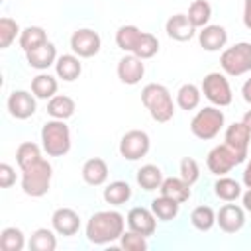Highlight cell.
Here are the masks:
<instances>
[{
  "label": "cell",
  "instance_id": "obj_12",
  "mask_svg": "<svg viewBox=\"0 0 251 251\" xmlns=\"http://www.w3.org/2000/svg\"><path fill=\"white\" fill-rule=\"evenodd\" d=\"M127 226L131 231L135 233H141L145 237L153 235L155 229H157V216L153 214V210H147V208H141V206H135L127 212V218H126Z\"/></svg>",
  "mask_w": 251,
  "mask_h": 251
},
{
  "label": "cell",
  "instance_id": "obj_9",
  "mask_svg": "<svg viewBox=\"0 0 251 251\" xmlns=\"http://www.w3.org/2000/svg\"><path fill=\"white\" fill-rule=\"evenodd\" d=\"M149 147H151V141L143 129H129L120 139V155L127 161H137L145 157Z\"/></svg>",
  "mask_w": 251,
  "mask_h": 251
},
{
  "label": "cell",
  "instance_id": "obj_11",
  "mask_svg": "<svg viewBox=\"0 0 251 251\" xmlns=\"http://www.w3.org/2000/svg\"><path fill=\"white\" fill-rule=\"evenodd\" d=\"M8 112L12 118L16 120H27L35 114V94L33 92H27V90H14L10 96H8Z\"/></svg>",
  "mask_w": 251,
  "mask_h": 251
},
{
  "label": "cell",
  "instance_id": "obj_25",
  "mask_svg": "<svg viewBox=\"0 0 251 251\" xmlns=\"http://www.w3.org/2000/svg\"><path fill=\"white\" fill-rule=\"evenodd\" d=\"M131 198V186L126 180H114L104 188V200L112 206H122Z\"/></svg>",
  "mask_w": 251,
  "mask_h": 251
},
{
  "label": "cell",
  "instance_id": "obj_26",
  "mask_svg": "<svg viewBox=\"0 0 251 251\" xmlns=\"http://www.w3.org/2000/svg\"><path fill=\"white\" fill-rule=\"evenodd\" d=\"M178 208H180V204L176 202V200H173V198H169V196H157L153 202H151V210H153V214L161 220V222H169V220H175L176 216H178Z\"/></svg>",
  "mask_w": 251,
  "mask_h": 251
},
{
  "label": "cell",
  "instance_id": "obj_33",
  "mask_svg": "<svg viewBox=\"0 0 251 251\" xmlns=\"http://www.w3.org/2000/svg\"><path fill=\"white\" fill-rule=\"evenodd\" d=\"M190 224L198 231H210L216 224V212L210 206H196L190 214Z\"/></svg>",
  "mask_w": 251,
  "mask_h": 251
},
{
  "label": "cell",
  "instance_id": "obj_16",
  "mask_svg": "<svg viewBox=\"0 0 251 251\" xmlns=\"http://www.w3.org/2000/svg\"><path fill=\"white\" fill-rule=\"evenodd\" d=\"M51 224H53V229L59 235L69 237V235H75L78 231L80 218L73 208H57L51 216Z\"/></svg>",
  "mask_w": 251,
  "mask_h": 251
},
{
  "label": "cell",
  "instance_id": "obj_3",
  "mask_svg": "<svg viewBox=\"0 0 251 251\" xmlns=\"http://www.w3.org/2000/svg\"><path fill=\"white\" fill-rule=\"evenodd\" d=\"M41 147L49 157H63L71 149V129L65 120H49L41 127Z\"/></svg>",
  "mask_w": 251,
  "mask_h": 251
},
{
  "label": "cell",
  "instance_id": "obj_8",
  "mask_svg": "<svg viewBox=\"0 0 251 251\" xmlns=\"http://www.w3.org/2000/svg\"><path fill=\"white\" fill-rule=\"evenodd\" d=\"M243 161H245V159H243L239 153H235L231 147H227L226 143H222V145H216V147L208 153L206 165H208L210 173H214V175H218V176H224V175L229 173L235 165H239V163H243Z\"/></svg>",
  "mask_w": 251,
  "mask_h": 251
},
{
  "label": "cell",
  "instance_id": "obj_7",
  "mask_svg": "<svg viewBox=\"0 0 251 251\" xmlns=\"http://www.w3.org/2000/svg\"><path fill=\"white\" fill-rule=\"evenodd\" d=\"M202 92L218 108L229 106L233 100L231 86H229L226 75H222V73H208L202 80Z\"/></svg>",
  "mask_w": 251,
  "mask_h": 251
},
{
  "label": "cell",
  "instance_id": "obj_28",
  "mask_svg": "<svg viewBox=\"0 0 251 251\" xmlns=\"http://www.w3.org/2000/svg\"><path fill=\"white\" fill-rule=\"evenodd\" d=\"M39 159H43V157H41V149H39L37 143H33V141H24V143L18 145V149H16V163H18V167H20L22 171L27 169V167H31V165L37 163Z\"/></svg>",
  "mask_w": 251,
  "mask_h": 251
},
{
  "label": "cell",
  "instance_id": "obj_22",
  "mask_svg": "<svg viewBox=\"0 0 251 251\" xmlns=\"http://www.w3.org/2000/svg\"><path fill=\"white\" fill-rule=\"evenodd\" d=\"M159 190H161L163 196H169V198L176 200L178 204H182V202H186L190 198V184L184 182L180 176H169V178H165Z\"/></svg>",
  "mask_w": 251,
  "mask_h": 251
},
{
  "label": "cell",
  "instance_id": "obj_41",
  "mask_svg": "<svg viewBox=\"0 0 251 251\" xmlns=\"http://www.w3.org/2000/svg\"><path fill=\"white\" fill-rule=\"evenodd\" d=\"M14 182H16V171L8 163H2L0 165V186L2 188H10Z\"/></svg>",
  "mask_w": 251,
  "mask_h": 251
},
{
  "label": "cell",
  "instance_id": "obj_20",
  "mask_svg": "<svg viewBox=\"0 0 251 251\" xmlns=\"http://www.w3.org/2000/svg\"><path fill=\"white\" fill-rule=\"evenodd\" d=\"M82 178L90 186H100L108 180V165L100 157H92L82 165Z\"/></svg>",
  "mask_w": 251,
  "mask_h": 251
},
{
  "label": "cell",
  "instance_id": "obj_23",
  "mask_svg": "<svg viewBox=\"0 0 251 251\" xmlns=\"http://www.w3.org/2000/svg\"><path fill=\"white\" fill-rule=\"evenodd\" d=\"M75 110H76L75 100L71 96H65V94H55L47 102V114L55 120H67L75 114Z\"/></svg>",
  "mask_w": 251,
  "mask_h": 251
},
{
  "label": "cell",
  "instance_id": "obj_44",
  "mask_svg": "<svg viewBox=\"0 0 251 251\" xmlns=\"http://www.w3.org/2000/svg\"><path fill=\"white\" fill-rule=\"evenodd\" d=\"M241 200H243V210L251 212V188H247V190L241 194Z\"/></svg>",
  "mask_w": 251,
  "mask_h": 251
},
{
  "label": "cell",
  "instance_id": "obj_32",
  "mask_svg": "<svg viewBox=\"0 0 251 251\" xmlns=\"http://www.w3.org/2000/svg\"><path fill=\"white\" fill-rule=\"evenodd\" d=\"M139 35H141V29L135 27V25H122L118 31H116V45L126 51V53H133L137 41H139Z\"/></svg>",
  "mask_w": 251,
  "mask_h": 251
},
{
  "label": "cell",
  "instance_id": "obj_43",
  "mask_svg": "<svg viewBox=\"0 0 251 251\" xmlns=\"http://www.w3.org/2000/svg\"><path fill=\"white\" fill-rule=\"evenodd\" d=\"M241 96H243V100H245L247 104H251V78H247V80L243 82V86H241Z\"/></svg>",
  "mask_w": 251,
  "mask_h": 251
},
{
  "label": "cell",
  "instance_id": "obj_37",
  "mask_svg": "<svg viewBox=\"0 0 251 251\" xmlns=\"http://www.w3.org/2000/svg\"><path fill=\"white\" fill-rule=\"evenodd\" d=\"M25 245V237L18 227H4L0 233V249L2 251H22Z\"/></svg>",
  "mask_w": 251,
  "mask_h": 251
},
{
  "label": "cell",
  "instance_id": "obj_34",
  "mask_svg": "<svg viewBox=\"0 0 251 251\" xmlns=\"http://www.w3.org/2000/svg\"><path fill=\"white\" fill-rule=\"evenodd\" d=\"M176 104H178V108H182V110H194V108H198V104H200V88L196 86V84H182L180 88H178V92H176Z\"/></svg>",
  "mask_w": 251,
  "mask_h": 251
},
{
  "label": "cell",
  "instance_id": "obj_14",
  "mask_svg": "<svg viewBox=\"0 0 251 251\" xmlns=\"http://www.w3.org/2000/svg\"><path fill=\"white\" fill-rule=\"evenodd\" d=\"M216 224L226 233H235L245 226V212L237 204H224L216 214Z\"/></svg>",
  "mask_w": 251,
  "mask_h": 251
},
{
  "label": "cell",
  "instance_id": "obj_6",
  "mask_svg": "<svg viewBox=\"0 0 251 251\" xmlns=\"http://www.w3.org/2000/svg\"><path fill=\"white\" fill-rule=\"evenodd\" d=\"M220 65L226 75L229 76H241L251 71V43L239 41L227 49L222 51L220 55Z\"/></svg>",
  "mask_w": 251,
  "mask_h": 251
},
{
  "label": "cell",
  "instance_id": "obj_4",
  "mask_svg": "<svg viewBox=\"0 0 251 251\" xmlns=\"http://www.w3.org/2000/svg\"><path fill=\"white\" fill-rule=\"evenodd\" d=\"M51 176H53L51 163L45 159H39L37 163H33L31 167L22 171V190L27 196L39 198V196L47 194L49 184H51Z\"/></svg>",
  "mask_w": 251,
  "mask_h": 251
},
{
  "label": "cell",
  "instance_id": "obj_39",
  "mask_svg": "<svg viewBox=\"0 0 251 251\" xmlns=\"http://www.w3.org/2000/svg\"><path fill=\"white\" fill-rule=\"evenodd\" d=\"M120 245H122V249H126V251H145V249H147V239H145V235L135 233V231L129 229V231L122 233Z\"/></svg>",
  "mask_w": 251,
  "mask_h": 251
},
{
  "label": "cell",
  "instance_id": "obj_36",
  "mask_svg": "<svg viewBox=\"0 0 251 251\" xmlns=\"http://www.w3.org/2000/svg\"><path fill=\"white\" fill-rule=\"evenodd\" d=\"M157 51H159V39L153 33H149V31H141L139 41H137V45L133 49V55L145 61V59L155 57Z\"/></svg>",
  "mask_w": 251,
  "mask_h": 251
},
{
  "label": "cell",
  "instance_id": "obj_24",
  "mask_svg": "<svg viewBox=\"0 0 251 251\" xmlns=\"http://www.w3.org/2000/svg\"><path fill=\"white\" fill-rule=\"evenodd\" d=\"M163 173H161V169L157 167V165H143L139 171H137V184L143 188V190H147V192H151V190H157V188H161V184H163Z\"/></svg>",
  "mask_w": 251,
  "mask_h": 251
},
{
  "label": "cell",
  "instance_id": "obj_15",
  "mask_svg": "<svg viewBox=\"0 0 251 251\" xmlns=\"http://www.w3.org/2000/svg\"><path fill=\"white\" fill-rule=\"evenodd\" d=\"M249 139H251V131L247 129V126L243 122H233L231 126H227L224 141L227 147H231L235 153H239L243 159L247 157V147H249Z\"/></svg>",
  "mask_w": 251,
  "mask_h": 251
},
{
  "label": "cell",
  "instance_id": "obj_21",
  "mask_svg": "<svg viewBox=\"0 0 251 251\" xmlns=\"http://www.w3.org/2000/svg\"><path fill=\"white\" fill-rule=\"evenodd\" d=\"M55 73L65 82L76 80L80 76V73H82L80 57H76V55H61V57H57V61H55Z\"/></svg>",
  "mask_w": 251,
  "mask_h": 251
},
{
  "label": "cell",
  "instance_id": "obj_46",
  "mask_svg": "<svg viewBox=\"0 0 251 251\" xmlns=\"http://www.w3.org/2000/svg\"><path fill=\"white\" fill-rule=\"evenodd\" d=\"M241 122H243V124L247 126V129L251 131V110H247V112L243 114V120H241Z\"/></svg>",
  "mask_w": 251,
  "mask_h": 251
},
{
  "label": "cell",
  "instance_id": "obj_29",
  "mask_svg": "<svg viewBox=\"0 0 251 251\" xmlns=\"http://www.w3.org/2000/svg\"><path fill=\"white\" fill-rule=\"evenodd\" d=\"M188 20L194 27H206L212 18V6L206 0H194L188 6Z\"/></svg>",
  "mask_w": 251,
  "mask_h": 251
},
{
  "label": "cell",
  "instance_id": "obj_30",
  "mask_svg": "<svg viewBox=\"0 0 251 251\" xmlns=\"http://www.w3.org/2000/svg\"><path fill=\"white\" fill-rule=\"evenodd\" d=\"M55 247H57V237L47 227L35 229L29 237V249L31 251H55Z\"/></svg>",
  "mask_w": 251,
  "mask_h": 251
},
{
  "label": "cell",
  "instance_id": "obj_2",
  "mask_svg": "<svg viewBox=\"0 0 251 251\" xmlns=\"http://www.w3.org/2000/svg\"><path fill=\"white\" fill-rule=\"evenodd\" d=\"M141 102L149 110L151 118L159 124H165V122L173 120V116H175L173 96L163 84H157V82L145 84L141 90Z\"/></svg>",
  "mask_w": 251,
  "mask_h": 251
},
{
  "label": "cell",
  "instance_id": "obj_17",
  "mask_svg": "<svg viewBox=\"0 0 251 251\" xmlns=\"http://www.w3.org/2000/svg\"><path fill=\"white\" fill-rule=\"evenodd\" d=\"M165 31H167V35H169L171 39H175V41H188V39L194 37L196 27L190 24V20H188L186 14H175V16H171V18L167 20Z\"/></svg>",
  "mask_w": 251,
  "mask_h": 251
},
{
  "label": "cell",
  "instance_id": "obj_18",
  "mask_svg": "<svg viewBox=\"0 0 251 251\" xmlns=\"http://www.w3.org/2000/svg\"><path fill=\"white\" fill-rule=\"evenodd\" d=\"M25 57H27V65L29 67H33L37 71H45L51 65H55V61H57V47L51 41H45L43 45L27 51Z\"/></svg>",
  "mask_w": 251,
  "mask_h": 251
},
{
  "label": "cell",
  "instance_id": "obj_38",
  "mask_svg": "<svg viewBox=\"0 0 251 251\" xmlns=\"http://www.w3.org/2000/svg\"><path fill=\"white\" fill-rule=\"evenodd\" d=\"M20 25L16 24V20L4 16L0 18V49H6L12 45V41L20 35Z\"/></svg>",
  "mask_w": 251,
  "mask_h": 251
},
{
  "label": "cell",
  "instance_id": "obj_13",
  "mask_svg": "<svg viewBox=\"0 0 251 251\" xmlns=\"http://www.w3.org/2000/svg\"><path fill=\"white\" fill-rule=\"evenodd\" d=\"M116 73H118V78H120L124 84L133 86V84H137V82L143 78V75H145L143 59H139V57H135L133 53H129V55H126V57H122V59L118 61Z\"/></svg>",
  "mask_w": 251,
  "mask_h": 251
},
{
  "label": "cell",
  "instance_id": "obj_19",
  "mask_svg": "<svg viewBox=\"0 0 251 251\" xmlns=\"http://www.w3.org/2000/svg\"><path fill=\"white\" fill-rule=\"evenodd\" d=\"M198 41L206 51H220L227 43V31L222 25H206L198 33Z\"/></svg>",
  "mask_w": 251,
  "mask_h": 251
},
{
  "label": "cell",
  "instance_id": "obj_35",
  "mask_svg": "<svg viewBox=\"0 0 251 251\" xmlns=\"http://www.w3.org/2000/svg\"><path fill=\"white\" fill-rule=\"evenodd\" d=\"M214 192L218 198L226 200V202H233L235 198L241 196V186L237 180L233 178H227V176H220L214 184Z\"/></svg>",
  "mask_w": 251,
  "mask_h": 251
},
{
  "label": "cell",
  "instance_id": "obj_42",
  "mask_svg": "<svg viewBox=\"0 0 251 251\" xmlns=\"http://www.w3.org/2000/svg\"><path fill=\"white\" fill-rule=\"evenodd\" d=\"M243 24L247 29H251V0H245L243 4Z\"/></svg>",
  "mask_w": 251,
  "mask_h": 251
},
{
  "label": "cell",
  "instance_id": "obj_27",
  "mask_svg": "<svg viewBox=\"0 0 251 251\" xmlns=\"http://www.w3.org/2000/svg\"><path fill=\"white\" fill-rule=\"evenodd\" d=\"M57 78L51 76V75H37L33 76L31 80V92L35 94V98H41V100H47V98H53L57 94Z\"/></svg>",
  "mask_w": 251,
  "mask_h": 251
},
{
  "label": "cell",
  "instance_id": "obj_31",
  "mask_svg": "<svg viewBox=\"0 0 251 251\" xmlns=\"http://www.w3.org/2000/svg\"><path fill=\"white\" fill-rule=\"evenodd\" d=\"M45 41H47V33H45L43 27H37V25H29V27L22 29V33H20V47L25 53L43 45Z\"/></svg>",
  "mask_w": 251,
  "mask_h": 251
},
{
  "label": "cell",
  "instance_id": "obj_10",
  "mask_svg": "<svg viewBox=\"0 0 251 251\" xmlns=\"http://www.w3.org/2000/svg\"><path fill=\"white\" fill-rule=\"evenodd\" d=\"M100 45H102V39L94 29L82 27L71 35V49L76 57L90 59L100 51Z\"/></svg>",
  "mask_w": 251,
  "mask_h": 251
},
{
  "label": "cell",
  "instance_id": "obj_5",
  "mask_svg": "<svg viewBox=\"0 0 251 251\" xmlns=\"http://www.w3.org/2000/svg\"><path fill=\"white\" fill-rule=\"evenodd\" d=\"M224 122H226L224 112L218 106H208L194 114V118L190 120V131L194 137L208 141L220 133V129L224 127Z\"/></svg>",
  "mask_w": 251,
  "mask_h": 251
},
{
  "label": "cell",
  "instance_id": "obj_45",
  "mask_svg": "<svg viewBox=\"0 0 251 251\" xmlns=\"http://www.w3.org/2000/svg\"><path fill=\"white\" fill-rule=\"evenodd\" d=\"M243 184L247 188H251V159H249V163H247V167L243 171Z\"/></svg>",
  "mask_w": 251,
  "mask_h": 251
},
{
  "label": "cell",
  "instance_id": "obj_40",
  "mask_svg": "<svg viewBox=\"0 0 251 251\" xmlns=\"http://www.w3.org/2000/svg\"><path fill=\"white\" fill-rule=\"evenodd\" d=\"M198 176H200L198 163H196L192 157H184V159L180 161V178L192 186V184L198 180Z\"/></svg>",
  "mask_w": 251,
  "mask_h": 251
},
{
  "label": "cell",
  "instance_id": "obj_1",
  "mask_svg": "<svg viewBox=\"0 0 251 251\" xmlns=\"http://www.w3.org/2000/svg\"><path fill=\"white\" fill-rule=\"evenodd\" d=\"M126 220L116 210H100L86 224V239L94 245H106L122 237Z\"/></svg>",
  "mask_w": 251,
  "mask_h": 251
}]
</instances>
